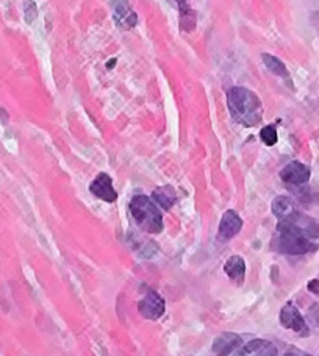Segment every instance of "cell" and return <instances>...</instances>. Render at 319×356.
I'll use <instances>...</instances> for the list:
<instances>
[{
  "label": "cell",
  "instance_id": "obj_8",
  "mask_svg": "<svg viewBox=\"0 0 319 356\" xmlns=\"http://www.w3.org/2000/svg\"><path fill=\"white\" fill-rule=\"evenodd\" d=\"M280 178L288 184H305L310 180V169L299 161H291L282 169Z\"/></svg>",
  "mask_w": 319,
  "mask_h": 356
},
{
  "label": "cell",
  "instance_id": "obj_2",
  "mask_svg": "<svg viewBox=\"0 0 319 356\" xmlns=\"http://www.w3.org/2000/svg\"><path fill=\"white\" fill-rule=\"evenodd\" d=\"M227 105L232 118L244 127L257 125L263 118L258 95L247 88H232L227 92Z\"/></svg>",
  "mask_w": 319,
  "mask_h": 356
},
{
  "label": "cell",
  "instance_id": "obj_1",
  "mask_svg": "<svg viewBox=\"0 0 319 356\" xmlns=\"http://www.w3.org/2000/svg\"><path fill=\"white\" fill-rule=\"evenodd\" d=\"M318 239L319 225L299 211L277 225V249L286 255H304L315 250Z\"/></svg>",
  "mask_w": 319,
  "mask_h": 356
},
{
  "label": "cell",
  "instance_id": "obj_12",
  "mask_svg": "<svg viewBox=\"0 0 319 356\" xmlns=\"http://www.w3.org/2000/svg\"><path fill=\"white\" fill-rule=\"evenodd\" d=\"M224 272L228 275V278L235 282L237 284H241L244 282L246 277V264L244 259L238 255H233L227 259V263L224 264Z\"/></svg>",
  "mask_w": 319,
  "mask_h": 356
},
{
  "label": "cell",
  "instance_id": "obj_16",
  "mask_svg": "<svg viewBox=\"0 0 319 356\" xmlns=\"http://www.w3.org/2000/svg\"><path fill=\"white\" fill-rule=\"evenodd\" d=\"M260 138H261V141H263L266 145H270V147H271V145H276L277 139H279L276 127H272V125L263 127V129H261V131H260Z\"/></svg>",
  "mask_w": 319,
  "mask_h": 356
},
{
  "label": "cell",
  "instance_id": "obj_9",
  "mask_svg": "<svg viewBox=\"0 0 319 356\" xmlns=\"http://www.w3.org/2000/svg\"><path fill=\"white\" fill-rule=\"evenodd\" d=\"M241 228H242V220L238 216V213L228 209V211H226L221 219L219 238L232 239L233 236H237V234L241 232Z\"/></svg>",
  "mask_w": 319,
  "mask_h": 356
},
{
  "label": "cell",
  "instance_id": "obj_15",
  "mask_svg": "<svg viewBox=\"0 0 319 356\" xmlns=\"http://www.w3.org/2000/svg\"><path fill=\"white\" fill-rule=\"evenodd\" d=\"M261 60H263L265 66L267 67V71L279 75V77H288V69L285 67V65L280 61L277 56L270 55V54H263L261 55Z\"/></svg>",
  "mask_w": 319,
  "mask_h": 356
},
{
  "label": "cell",
  "instance_id": "obj_5",
  "mask_svg": "<svg viewBox=\"0 0 319 356\" xmlns=\"http://www.w3.org/2000/svg\"><path fill=\"white\" fill-rule=\"evenodd\" d=\"M113 19L119 30H130L137 25L138 16L127 0H113Z\"/></svg>",
  "mask_w": 319,
  "mask_h": 356
},
{
  "label": "cell",
  "instance_id": "obj_10",
  "mask_svg": "<svg viewBox=\"0 0 319 356\" xmlns=\"http://www.w3.org/2000/svg\"><path fill=\"white\" fill-rule=\"evenodd\" d=\"M242 344L238 334L235 333H222L213 342V353L216 356H228L233 350Z\"/></svg>",
  "mask_w": 319,
  "mask_h": 356
},
{
  "label": "cell",
  "instance_id": "obj_6",
  "mask_svg": "<svg viewBox=\"0 0 319 356\" xmlns=\"http://www.w3.org/2000/svg\"><path fill=\"white\" fill-rule=\"evenodd\" d=\"M89 191H91V194H94L98 199L108 203L116 202L118 199V193L113 188V180L110 175L107 174H99L95 177L91 186H89Z\"/></svg>",
  "mask_w": 319,
  "mask_h": 356
},
{
  "label": "cell",
  "instance_id": "obj_11",
  "mask_svg": "<svg viewBox=\"0 0 319 356\" xmlns=\"http://www.w3.org/2000/svg\"><path fill=\"white\" fill-rule=\"evenodd\" d=\"M237 356H279V352L276 346H272L271 342L263 339H255L242 347L237 353Z\"/></svg>",
  "mask_w": 319,
  "mask_h": 356
},
{
  "label": "cell",
  "instance_id": "obj_13",
  "mask_svg": "<svg viewBox=\"0 0 319 356\" xmlns=\"http://www.w3.org/2000/svg\"><path fill=\"white\" fill-rule=\"evenodd\" d=\"M272 213L276 216L277 219L283 220V219H288L291 218L293 214L297 213V208H296V203L293 202L290 197H285V195H279L274 199L272 202Z\"/></svg>",
  "mask_w": 319,
  "mask_h": 356
},
{
  "label": "cell",
  "instance_id": "obj_18",
  "mask_svg": "<svg viewBox=\"0 0 319 356\" xmlns=\"http://www.w3.org/2000/svg\"><path fill=\"white\" fill-rule=\"evenodd\" d=\"M309 289L311 292H315V294H319V282H318V280H311V282L309 283Z\"/></svg>",
  "mask_w": 319,
  "mask_h": 356
},
{
  "label": "cell",
  "instance_id": "obj_17",
  "mask_svg": "<svg viewBox=\"0 0 319 356\" xmlns=\"http://www.w3.org/2000/svg\"><path fill=\"white\" fill-rule=\"evenodd\" d=\"M36 17V5L33 0H27L25 2V21H27V24H31L35 21Z\"/></svg>",
  "mask_w": 319,
  "mask_h": 356
},
{
  "label": "cell",
  "instance_id": "obj_4",
  "mask_svg": "<svg viewBox=\"0 0 319 356\" xmlns=\"http://www.w3.org/2000/svg\"><path fill=\"white\" fill-rule=\"evenodd\" d=\"M166 303L164 298L158 294V292L148 289L144 297L138 303V311L144 319L149 321H157L164 314Z\"/></svg>",
  "mask_w": 319,
  "mask_h": 356
},
{
  "label": "cell",
  "instance_id": "obj_3",
  "mask_svg": "<svg viewBox=\"0 0 319 356\" xmlns=\"http://www.w3.org/2000/svg\"><path fill=\"white\" fill-rule=\"evenodd\" d=\"M130 213L143 232L154 234L163 232V216L155 203L146 195L133 197L130 202Z\"/></svg>",
  "mask_w": 319,
  "mask_h": 356
},
{
  "label": "cell",
  "instance_id": "obj_20",
  "mask_svg": "<svg viewBox=\"0 0 319 356\" xmlns=\"http://www.w3.org/2000/svg\"><path fill=\"white\" fill-rule=\"evenodd\" d=\"M285 356H310V355H305V353H301V352H295V350H293V352H288V353H286Z\"/></svg>",
  "mask_w": 319,
  "mask_h": 356
},
{
  "label": "cell",
  "instance_id": "obj_14",
  "mask_svg": "<svg viewBox=\"0 0 319 356\" xmlns=\"http://www.w3.org/2000/svg\"><path fill=\"white\" fill-rule=\"evenodd\" d=\"M152 197H154V200L157 202V205L162 207L163 209H171V207L174 205L176 203V191L172 189L171 186H162L154 191V194H152Z\"/></svg>",
  "mask_w": 319,
  "mask_h": 356
},
{
  "label": "cell",
  "instance_id": "obj_7",
  "mask_svg": "<svg viewBox=\"0 0 319 356\" xmlns=\"http://www.w3.org/2000/svg\"><path fill=\"white\" fill-rule=\"evenodd\" d=\"M280 323H282L285 328L293 330V332L296 333L307 332L305 319L293 303H286L282 311H280Z\"/></svg>",
  "mask_w": 319,
  "mask_h": 356
},
{
  "label": "cell",
  "instance_id": "obj_19",
  "mask_svg": "<svg viewBox=\"0 0 319 356\" xmlns=\"http://www.w3.org/2000/svg\"><path fill=\"white\" fill-rule=\"evenodd\" d=\"M174 2L178 5V8H180V10H185V8H188V2H189V0H174Z\"/></svg>",
  "mask_w": 319,
  "mask_h": 356
}]
</instances>
